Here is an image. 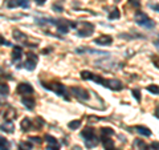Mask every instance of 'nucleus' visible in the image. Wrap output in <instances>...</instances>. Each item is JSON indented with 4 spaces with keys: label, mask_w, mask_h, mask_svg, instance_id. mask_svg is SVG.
<instances>
[{
    "label": "nucleus",
    "mask_w": 159,
    "mask_h": 150,
    "mask_svg": "<svg viewBox=\"0 0 159 150\" xmlns=\"http://www.w3.org/2000/svg\"><path fill=\"white\" fill-rule=\"evenodd\" d=\"M134 20H135V23L138 26H142V27H146V28H150V29L155 27V21H152L145 12L137 11L135 15H134Z\"/></svg>",
    "instance_id": "1"
},
{
    "label": "nucleus",
    "mask_w": 159,
    "mask_h": 150,
    "mask_svg": "<svg viewBox=\"0 0 159 150\" xmlns=\"http://www.w3.org/2000/svg\"><path fill=\"white\" fill-rule=\"evenodd\" d=\"M44 88L45 89H49V91H53L54 93L57 94V96H64L65 100H69L68 97V89L65 85H62L61 82H52V84H44Z\"/></svg>",
    "instance_id": "2"
},
{
    "label": "nucleus",
    "mask_w": 159,
    "mask_h": 150,
    "mask_svg": "<svg viewBox=\"0 0 159 150\" xmlns=\"http://www.w3.org/2000/svg\"><path fill=\"white\" fill-rule=\"evenodd\" d=\"M93 31H94L93 24L84 21V23H80V29L77 31V35L80 37H88V36H90Z\"/></svg>",
    "instance_id": "3"
},
{
    "label": "nucleus",
    "mask_w": 159,
    "mask_h": 150,
    "mask_svg": "<svg viewBox=\"0 0 159 150\" xmlns=\"http://www.w3.org/2000/svg\"><path fill=\"white\" fill-rule=\"evenodd\" d=\"M37 54L34 53H27V60L25 63H24V68L27 69V71H34V68L37 65Z\"/></svg>",
    "instance_id": "4"
},
{
    "label": "nucleus",
    "mask_w": 159,
    "mask_h": 150,
    "mask_svg": "<svg viewBox=\"0 0 159 150\" xmlns=\"http://www.w3.org/2000/svg\"><path fill=\"white\" fill-rule=\"evenodd\" d=\"M70 92H72L78 100H81V101H88V100H89V93H88V91H85L84 88L72 87V88H70Z\"/></svg>",
    "instance_id": "5"
},
{
    "label": "nucleus",
    "mask_w": 159,
    "mask_h": 150,
    "mask_svg": "<svg viewBox=\"0 0 159 150\" xmlns=\"http://www.w3.org/2000/svg\"><path fill=\"white\" fill-rule=\"evenodd\" d=\"M113 43V37L109 36V35H101L99 37L94 39V44L99 47H106V45H111Z\"/></svg>",
    "instance_id": "6"
},
{
    "label": "nucleus",
    "mask_w": 159,
    "mask_h": 150,
    "mask_svg": "<svg viewBox=\"0 0 159 150\" xmlns=\"http://www.w3.org/2000/svg\"><path fill=\"white\" fill-rule=\"evenodd\" d=\"M16 92L19 94H32L33 93V88H32V85L31 84H28V82H21V84H19L17 85V88H16Z\"/></svg>",
    "instance_id": "7"
},
{
    "label": "nucleus",
    "mask_w": 159,
    "mask_h": 150,
    "mask_svg": "<svg viewBox=\"0 0 159 150\" xmlns=\"http://www.w3.org/2000/svg\"><path fill=\"white\" fill-rule=\"evenodd\" d=\"M7 7L8 8H16V7L29 8V0H7Z\"/></svg>",
    "instance_id": "8"
},
{
    "label": "nucleus",
    "mask_w": 159,
    "mask_h": 150,
    "mask_svg": "<svg viewBox=\"0 0 159 150\" xmlns=\"http://www.w3.org/2000/svg\"><path fill=\"white\" fill-rule=\"evenodd\" d=\"M106 88L111 89V91H122L123 85H122V82L119 81V80L113 78V80H107V87Z\"/></svg>",
    "instance_id": "9"
},
{
    "label": "nucleus",
    "mask_w": 159,
    "mask_h": 150,
    "mask_svg": "<svg viewBox=\"0 0 159 150\" xmlns=\"http://www.w3.org/2000/svg\"><path fill=\"white\" fill-rule=\"evenodd\" d=\"M81 137L85 139V141H89V139H93V138H97L96 137V130H94L93 128H85L81 132Z\"/></svg>",
    "instance_id": "10"
},
{
    "label": "nucleus",
    "mask_w": 159,
    "mask_h": 150,
    "mask_svg": "<svg viewBox=\"0 0 159 150\" xmlns=\"http://www.w3.org/2000/svg\"><path fill=\"white\" fill-rule=\"evenodd\" d=\"M21 104L28 109V110H33L34 105H36V100H34L33 97H23Z\"/></svg>",
    "instance_id": "11"
},
{
    "label": "nucleus",
    "mask_w": 159,
    "mask_h": 150,
    "mask_svg": "<svg viewBox=\"0 0 159 150\" xmlns=\"http://www.w3.org/2000/svg\"><path fill=\"white\" fill-rule=\"evenodd\" d=\"M20 128H21V130H23V132L32 130V129H33V122H32V120H31V118H28V117H25L21 122H20Z\"/></svg>",
    "instance_id": "12"
},
{
    "label": "nucleus",
    "mask_w": 159,
    "mask_h": 150,
    "mask_svg": "<svg viewBox=\"0 0 159 150\" xmlns=\"http://www.w3.org/2000/svg\"><path fill=\"white\" fill-rule=\"evenodd\" d=\"M101 142L105 150H114V141L110 137H101Z\"/></svg>",
    "instance_id": "13"
},
{
    "label": "nucleus",
    "mask_w": 159,
    "mask_h": 150,
    "mask_svg": "<svg viewBox=\"0 0 159 150\" xmlns=\"http://www.w3.org/2000/svg\"><path fill=\"white\" fill-rule=\"evenodd\" d=\"M13 124L11 120H6V122H4L3 125H0V130L6 132V133H13Z\"/></svg>",
    "instance_id": "14"
},
{
    "label": "nucleus",
    "mask_w": 159,
    "mask_h": 150,
    "mask_svg": "<svg viewBox=\"0 0 159 150\" xmlns=\"http://www.w3.org/2000/svg\"><path fill=\"white\" fill-rule=\"evenodd\" d=\"M23 56V48L21 47H15L13 48V52H12V61H20V59Z\"/></svg>",
    "instance_id": "15"
},
{
    "label": "nucleus",
    "mask_w": 159,
    "mask_h": 150,
    "mask_svg": "<svg viewBox=\"0 0 159 150\" xmlns=\"http://www.w3.org/2000/svg\"><path fill=\"white\" fill-rule=\"evenodd\" d=\"M134 129H135L137 133H139V134H141V136H143V137H150L151 134H152L150 129H147L146 126H135Z\"/></svg>",
    "instance_id": "16"
},
{
    "label": "nucleus",
    "mask_w": 159,
    "mask_h": 150,
    "mask_svg": "<svg viewBox=\"0 0 159 150\" xmlns=\"http://www.w3.org/2000/svg\"><path fill=\"white\" fill-rule=\"evenodd\" d=\"M114 136V130L111 128H101V137H111Z\"/></svg>",
    "instance_id": "17"
},
{
    "label": "nucleus",
    "mask_w": 159,
    "mask_h": 150,
    "mask_svg": "<svg viewBox=\"0 0 159 150\" xmlns=\"http://www.w3.org/2000/svg\"><path fill=\"white\" fill-rule=\"evenodd\" d=\"M133 145L137 148V150H147V146H146V143L143 142V139H135Z\"/></svg>",
    "instance_id": "18"
},
{
    "label": "nucleus",
    "mask_w": 159,
    "mask_h": 150,
    "mask_svg": "<svg viewBox=\"0 0 159 150\" xmlns=\"http://www.w3.org/2000/svg\"><path fill=\"white\" fill-rule=\"evenodd\" d=\"M0 150H9V142L8 139L0 136Z\"/></svg>",
    "instance_id": "19"
},
{
    "label": "nucleus",
    "mask_w": 159,
    "mask_h": 150,
    "mask_svg": "<svg viewBox=\"0 0 159 150\" xmlns=\"http://www.w3.org/2000/svg\"><path fill=\"white\" fill-rule=\"evenodd\" d=\"M81 120H74V121H70L68 124V126L69 129H72V130H76V129H78L80 126H81Z\"/></svg>",
    "instance_id": "20"
},
{
    "label": "nucleus",
    "mask_w": 159,
    "mask_h": 150,
    "mask_svg": "<svg viewBox=\"0 0 159 150\" xmlns=\"http://www.w3.org/2000/svg\"><path fill=\"white\" fill-rule=\"evenodd\" d=\"M45 141L48 142L49 146H54V145H58V141L56 138H54L53 136H51V134H47L45 136Z\"/></svg>",
    "instance_id": "21"
},
{
    "label": "nucleus",
    "mask_w": 159,
    "mask_h": 150,
    "mask_svg": "<svg viewBox=\"0 0 159 150\" xmlns=\"http://www.w3.org/2000/svg\"><path fill=\"white\" fill-rule=\"evenodd\" d=\"M19 150H32V142L25 141V142H20L19 143Z\"/></svg>",
    "instance_id": "22"
},
{
    "label": "nucleus",
    "mask_w": 159,
    "mask_h": 150,
    "mask_svg": "<svg viewBox=\"0 0 159 150\" xmlns=\"http://www.w3.org/2000/svg\"><path fill=\"white\" fill-rule=\"evenodd\" d=\"M119 16H121V12H119V9L116 7L113 9V12L109 13V19L110 20H116V19H119Z\"/></svg>",
    "instance_id": "23"
},
{
    "label": "nucleus",
    "mask_w": 159,
    "mask_h": 150,
    "mask_svg": "<svg viewBox=\"0 0 159 150\" xmlns=\"http://www.w3.org/2000/svg\"><path fill=\"white\" fill-rule=\"evenodd\" d=\"M0 94L2 96H8L9 94V87L7 84H0Z\"/></svg>",
    "instance_id": "24"
},
{
    "label": "nucleus",
    "mask_w": 159,
    "mask_h": 150,
    "mask_svg": "<svg viewBox=\"0 0 159 150\" xmlns=\"http://www.w3.org/2000/svg\"><path fill=\"white\" fill-rule=\"evenodd\" d=\"M13 37L16 39L17 41H23V40H25V39H27L25 35L21 33L20 31H17V29H16V31H13Z\"/></svg>",
    "instance_id": "25"
},
{
    "label": "nucleus",
    "mask_w": 159,
    "mask_h": 150,
    "mask_svg": "<svg viewBox=\"0 0 159 150\" xmlns=\"http://www.w3.org/2000/svg\"><path fill=\"white\" fill-rule=\"evenodd\" d=\"M98 143V139L97 138H93V139H89V141H85V145H86V148H94L96 145Z\"/></svg>",
    "instance_id": "26"
},
{
    "label": "nucleus",
    "mask_w": 159,
    "mask_h": 150,
    "mask_svg": "<svg viewBox=\"0 0 159 150\" xmlns=\"http://www.w3.org/2000/svg\"><path fill=\"white\" fill-rule=\"evenodd\" d=\"M148 92L152 93V94H158L159 93V89H158V85H148V87L146 88Z\"/></svg>",
    "instance_id": "27"
},
{
    "label": "nucleus",
    "mask_w": 159,
    "mask_h": 150,
    "mask_svg": "<svg viewBox=\"0 0 159 150\" xmlns=\"http://www.w3.org/2000/svg\"><path fill=\"white\" fill-rule=\"evenodd\" d=\"M131 93H133V96L135 97L137 101H138V102H141V91H139V89H133Z\"/></svg>",
    "instance_id": "28"
},
{
    "label": "nucleus",
    "mask_w": 159,
    "mask_h": 150,
    "mask_svg": "<svg viewBox=\"0 0 159 150\" xmlns=\"http://www.w3.org/2000/svg\"><path fill=\"white\" fill-rule=\"evenodd\" d=\"M52 9H53V11L54 12H64V7L61 6V4H53V6H52Z\"/></svg>",
    "instance_id": "29"
},
{
    "label": "nucleus",
    "mask_w": 159,
    "mask_h": 150,
    "mask_svg": "<svg viewBox=\"0 0 159 150\" xmlns=\"http://www.w3.org/2000/svg\"><path fill=\"white\" fill-rule=\"evenodd\" d=\"M129 2H130V4L133 7H135V8H139L141 7V2H139V0H129Z\"/></svg>",
    "instance_id": "30"
},
{
    "label": "nucleus",
    "mask_w": 159,
    "mask_h": 150,
    "mask_svg": "<svg viewBox=\"0 0 159 150\" xmlns=\"http://www.w3.org/2000/svg\"><path fill=\"white\" fill-rule=\"evenodd\" d=\"M29 139H31V142H37V143H41L43 142V139L40 138V137H31Z\"/></svg>",
    "instance_id": "31"
},
{
    "label": "nucleus",
    "mask_w": 159,
    "mask_h": 150,
    "mask_svg": "<svg viewBox=\"0 0 159 150\" xmlns=\"http://www.w3.org/2000/svg\"><path fill=\"white\" fill-rule=\"evenodd\" d=\"M47 150H60V145H54V146H49L48 145Z\"/></svg>",
    "instance_id": "32"
},
{
    "label": "nucleus",
    "mask_w": 159,
    "mask_h": 150,
    "mask_svg": "<svg viewBox=\"0 0 159 150\" xmlns=\"http://www.w3.org/2000/svg\"><path fill=\"white\" fill-rule=\"evenodd\" d=\"M151 148H152L154 150H158V141H154V142L151 143Z\"/></svg>",
    "instance_id": "33"
},
{
    "label": "nucleus",
    "mask_w": 159,
    "mask_h": 150,
    "mask_svg": "<svg viewBox=\"0 0 159 150\" xmlns=\"http://www.w3.org/2000/svg\"><path fill=\"white\" fill-rule=\"evenodd\" d=\"M6 41H7V40H6V39H3V36L0 35V45H4V44H6Z\"/></svg>",
    "instance_id": "34"
},
{
    "label": "nucleus",
    "mask_w": 159,
    "mask_h": 150,
    "mask_svg": "<svg viewBox=\"0 0 159 150\" xmlns=\"http://www.w3.org/2000/svg\"><path fill=\"white\" fill-rule=\"evenodd\" d=\"M34 2H36V4H39V6H43V4L45 3L47 0H34Z\"/></svg>",
    "instance_id": "35"
},
{
    "label": "nucleus",
    "mask_w": 159,
    "mask_h": 150,
    "mask_svg": "<svg viewBox=\"0 0 159 150\" xmlns=\"http://www.w3.org/2000/svg\"><path fill=\"white\" fill-rule=\"evenodd\" d=\"M51 51H52V49H51V48H49V49L47 48V49H44V51H43V53H48V52H51Z\"/></svg>",
    "instance_id": "36"
},
{
    "label": "nucleus",
    "mask_w": 159,
    "mask_h": 150,
    "mask_svg": "<svg viewBox=\"0 0 159 150\" xmlns=\"http://www.w3.org/2000/svg\"><path fill=\"white\" fill-rule=\"evenodd\" d=\"M152 8H154V9H155V11L158 12V4H155V6H152Z\"/></svg>",
    "instance_id": "37"
}]
</instances>
